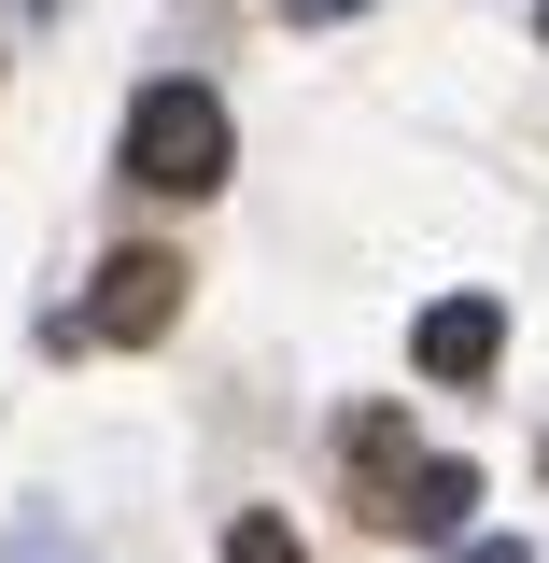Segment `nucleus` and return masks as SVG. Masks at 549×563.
<instances>
[{
  "label": "nucleus",
  "mask_w": 549,
  "mask_h": 563,
  "mask_svg": "<svg viewBox=\"0 0 549 563\" xmlns=\"http://www.w3.org/2000/svg\"><path fill=\"white\" fill-rule=\"evenodd\" d=\"M451 563H536L521 536H451Z\"/></svg>",
  "instance_id": "nucleus-6"
},
{
  "label": "nucleus",
  "mask_w": 549,
  "mask_h": 563,
  "mask_svg": "<svg viewBox=\"0 0 549 563\" xmlns=\"http://www.w3.org/2000/svg\"><path fill=\"white\" fill-rule=\"evenodd\" d=\"M366 521H395V536H437V550H451V536L480 521V465H395V479L366 493Z\"/></svg>",
  "instance_id": "nucleus-3"
},
{
  "label": "nucleus",
  "mask_w": 549,
  "mask_h": 563,
  "mask_svg": "<svg viewBox=\"0 0 549 563\" xmlns=\"http://www.w3.org/2000/svg\"><path fill=\"white\" fill-rule=\"evenodd\" d=\"M493 352H507V310H493V296H437V310L409 324V366H422V380H480Z\"/></svg>",
  "instance_id": "nucleus-4"
},
{
  "label": "nucleus",
  "mask_w": 549,
  "mask_h": 563,
  "mask_svg": "<svg viewBox=\"0 0 549 563\" xmlns=\"http://www.w3.org/2000/svg\"><path fill=\"white\" fill-rule=\"evenodd\" d=\"M282 14H296V29H339V14H366V0H282Z\"/></svg>",
  "instance_id": "nucleus-7"
},
{
  "label": "nucleus",
  "mask_w": 549,
  "mask_h": 563,
  "mask_svg": "<svg viewBox=\"0 0 549 563\" xmlns=\"http://www.w3.org/2000/svg\"><path fill=\"white\" fill-rule=\"evenodd\" d=\"M128 184H155V198H211L226 184V99L211 85H141V113H128Z\"/></svg>",
  "instance_id": "nucleus-1"
},
{
  "label": "nucleus",
  "mask_w": 549,
  "mask_h": 563,
  "mask_svg": "<svg viewBox=\"0 0 549 563\" xmlns=\"http://www.w3.org/2000/svg\"><path fill=\"white\" fill-rule=\"evenodd\" d=\"M169 310H184V254H113L85 296V339H169Z\"/></svg>",
  "instance_id": "nucleus-2"
},
{
  "label": "nucleus",
  "mask_w": 549,
  "mask_h": 563,
  "mask_svg": "<svg viewBox=\"0 0 549 563\" xmlns=\"http://www.w3.org/2000/svg\"><path fill=\"white\" fill-rule=\"evenodd\" d=\"M226 563H310V550H296V521H240V536H226Z\"/></svg>",
  "instance_id": "nucleus-5"
},
{
  "label": "nucleus",
  "mask_w": 549,
  "mask_h": 563,
  "mask_svg": "<svg viewBox=\"0 0 549 563\" xmlns=\"http://www.w3.org/2000/svg\"><path fill=\"white\" fill-rule=\"evenodd\" d=\"M536 29H549V0H536Z\"/></svg>",
  "instance_id": "nucleus-8"
}]
</instances>
